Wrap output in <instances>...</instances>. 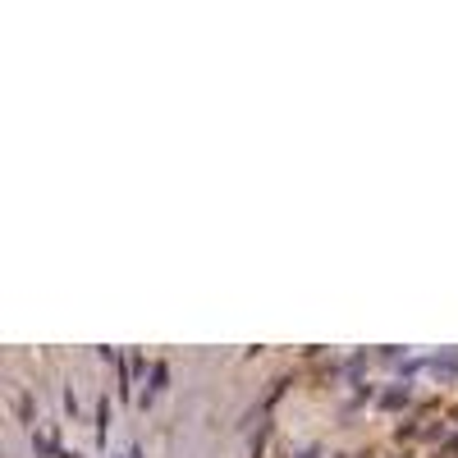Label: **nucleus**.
Wrapping results in <instances>:
<instances>
[{"mask_svg":"<svg viewBox=\"0 0 458 458\" xmlns=\"http://www.w3.org/2000/svg\"><path fill=\"white\" fill-rule=\"evenodd\" d=\"M124 458H142V454H138V449H129V454H124Z\"/></svg>","mask_w":458,"mask_h":458,"instance_id":"f257e3e1","label":"nucleus"}]
</instances>
